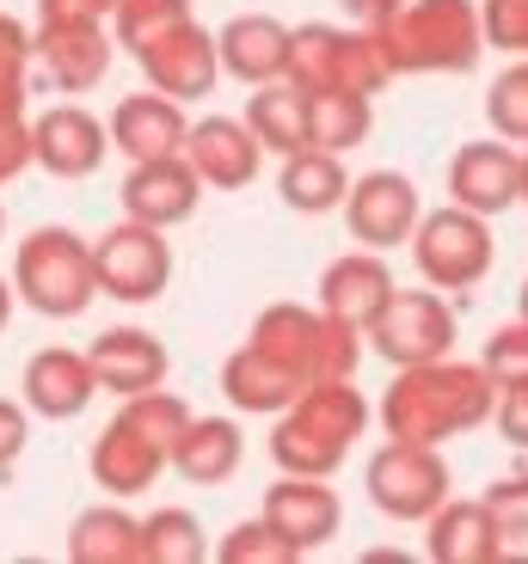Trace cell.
<instances>
[{
	"instance_id": "cell-1",
	"label": "cell",
	"mask_w": 528,
	"mask_h": 564,
	"mask_svg": "<svg viewBox=\"0 0 528 564\" xmlns=\"http://www.w3.org/2000/svg\"><path fill=\"white\" fill-rule=\"evenodd\" d=\"M172 258L160 252L148 234H111V246H105V282H111V295L123 301H148L160 289V276H166Z\"/></svg>"
},
{
	"instance_id": "cell-2",
	"label": "cell",
	"mask_w": 528,
	"mask_h": 564,
	"mask_svg": "<svg viewBox=\"0 0 528 564\" xmlns=\"http://www.w3.org/2000/svg\"><path fill=\"white\" fill-rule=\"evenodd\" d=\"M449 178H455V197L479 203V209H504V203L516 197V166H510V154H498V148H467Z\"/></svg>"
},
{
	"instance_id": "cell-3",
	"label": "cell",
	"mask_w": 528,
	"mask_h": 564,
	"mask_svg": "<svg viewBox=\"0 0 528 564\" xmlns=\"http://www.w3.org/2000/svg\"><path fill=\"white\" fill-rule=\"evenodd\" d=\"M357 234L363 240H375V246H400V234H406V221H412V191H406L400 178H369L357 191Z\"/></svg>"
},
{
	"instance_id": "cell-4",
	"label": "cell",
	"mask_w": 528,
	"mask_h": 564,
	"mask_svg": "<svg viewBox=\"0 0 528 564\" xmlns=\"http://www.w3.org/2000/svg\"><path fill=\"white\" fill-rule=\"evenodd\" d=\"M93 362H99L117 387H148L160 375V350L142 338V332H111V338L99 344V356H93Z\"/></svg>"
},
{
	"instance_id": "cell-5",
	"label": "cell",
	"mask_w": 528,
	"mask_h": 564,
	"mask_svg": "<svg viewBox=\"0 0 528 564\" xmlns=\"http://www.w3.org/2000/svg\"><path fill=\"white\" fill-rule=\"evenodd\" d=\"M332 184H338V172H332L326 160H320L314 172H289V203H295V209H326V203L338 197Z\"/></svg>"
},
{
	"instance_id": "cell-6",
	"label": "cell",
	"mask_w": 528,
	"mask_h": 564,
	"mask_svg": "<svg viewBox=\"0 0 528 564\" xmlns=\"http://www.w3.org/2000/svg\"><path fill=\"white\" fill-rule=\"evenodd\" d=\"M19 442H25V423H19V411L0 405V460H7V454H13Z\"/></svg>"
}]
</instances>
